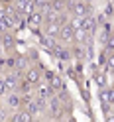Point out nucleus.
<instances>
[{"instance_id":"1","label":"nucleus","mask_w":114,"mask_h":122,"mask_svg":"<svg viewBox=\"0 0 114 122\" xmlns=\"http://www.w3.org/2000/svg\"><path fill=\"white\" fill-rule=\"evenodd\" d=\"M22 77H24V81H28L30 85H37L40 81H43V71L40 65H28L24 71H22Z\"/></svg>"},{"instance_id":"2","label":"nucleus","mask_w":114,"mask_h":122,"mask_svg":"<svg viewBox=\"0 0 114 122\" xmlns=\"http://www.w3.org/2000/svg\"><path fill=\"white\" fill-rule=\"evenodd\" d=\"M2 104L10 112L22 108V93H20V91H8V93L2 97Z\"/></svg>"},{"instance_id":"3","label":"nucleus","mask_w":114,"mask_h":122,"mask_svg":"<svg viewBox=\"0 0 114 122\" xmlns=\"http://www.w3.org/2000/svg\"><path fill=\"white\" fill-rule=\"evenodd\" d=\"M0 43H2V47H4V53H14L16 43H18L14 30H8V32H2V34H0Z\"/></svg>"},{"instance_id":"4","label":"nucleus","mask_w":114,"mask_h":122,"mask_svg":"<svg viewBox=\"0 0 114 122\" xmlns=\"http://www.w3.org/2000/svg\"><path fill=\"white\" fill-rule=\"evenodd\" d=\"M55 93H57V91L53 89L47 81H40V83H37V85L34 87V95H35V97H41V98H45V101H49V98H51L53 95H55Z\"/></svg>"},{"instance_id":"5","label":"nucleus","mask_w":114,"mask_h":122,"mask_svg":"<svg viewBox=\"0 0 114 122\" xmlns=\"http://www.w3.org/2000/svg\"><path fill=\"white\" fill-rule=\"evenodd\" d=\"M2 75H4V81H6V87H8V91H18L20 81H22V71L10 69L8 73H2Z\"/></svg>"},{"instance_id":"6","label":"nucleus","mask_w":114,"mask_h":122,"mask_svg":"<svg viewBox=\"0 0 114 122\" xmlns=\"http://www.w3.org/2000/svg\"><path fill=\"white\" fill-rule=\"evenodd\" d=\"M75 26L71 24V22H67V24L61 26V30H59V36H57V40L61 41V43H69V41H75Z\"/></svg>"},{"instance_id":"7","label":"nucleus","mask_w":114,"mask_h":122,"mask_svg":"<svg viewBox=\"0 0 114 122\" xmlns=\"http://www.w3.org/2000/svg\"><path fill=\"white\" fill-rule=\"evenodd\" d=\"M26 26L30 30H40L43 26V10H34L26 16Z\"/></svg>"},{"instance_id":"8","label":"nucleus","mask_w":114,"mask_h":122,"mask_svg":"<svg viewBox=\"0 0 114 122\" xmlns=\"http://www.w3.org/2000/svg\"><path fill=\"white\" fill-rule=\"evenodd\" d=\"M98 97H100V102H102L104 108L112 106V104H114V85H110V87H108V85L102 87L100 93H98Z\"/></svg>"},{"instance_id":"9","label":"nucleus","mask_w":114,"mask_h":122,"mask_svg":"<svg viewBox=\"0 0 114 122\" xmlns=\"http://www.w3.org/2000/svg\"><path fill=\"white\" fill-rule=\"evenodd\" d=\"M14 8H16L22 16H28V14H32L35 10V6L32 0H14Z\"/></svg>"},{"instance_id":"10","label":"nucleus","mask_w":114,"mask_h":122,"mask_svg":"<svg viewBox=\"0 0 114 122\" xmlns=\"http://www.w3.org/2000/svg\"><path fill=\"white\" fill-rule=\"evenodd\" d=\"M10 120H12V122H32L34 116H32L26 108H18V110L10 112Z\"/></svg>"},{"instance_id":"11","label":"nucleus","mask_w":114,"mask_h":122,"mask_svg":"<svg viewBox=\"0 0 114 122\" xmlns=\"http://www.w3.org/2000/svg\"><path fill=\"white\" fill-rule=\"evenodd\" d=\"M43 81H47L55 91H61V89H63V81H61V77L55 75V73H49V71L43 73Z\"/></svg>"},{"instance_id":"12","label":"nucleus","mask_w":114,"mask_h":122,"mask_svg":"<svg viewBox=\"0 0 114 122\" xmlns=\"http://www.w3.org/2000/svg\"><path fill=\"white\" fill-rule=\"evenodd\" d=\"M40 43H41V47L43 49H47L49 53H53V49L57 47V43H59V40L57 37H53V36H41V40H40Z\"/></svg>"},{"instance_id":"13","label":"nucleus","mask_w":114,"mask_h":122,"mask_svg":"<svg viewBox=\"0 0 114 122\" xmlns=\"http://www.w3.org/2000/svg\"><path fill=\"white\" fill-rule=\"evenodd\" d=\"M59 30H61V24H55V22H49V24H43L41 26V32L45 36H53V37L59 36Z\"/></svg>"},{"instance_id":"14","label":"nucleus","mask_w":114,"mask_h":122,"mask_svg":"<svg viewBox=\"0 0 114 122\" xmlns=\"http://www.w3.org/2000/svg\"><path fill=\"white\" fill-rule=\"evenodd\" d=\"M108 71H96L94 73V83H96V87L98 89H102L108 85V75H106Z\"/></svg>"},{"instance_id":"15","label":"nucleus","mask_w":114,"mask_h":122,"mask_svg":"<svg viewBox=\"0 0 114 122\" xmlns=\"http://www.w3.org/2000/svg\"><path fill=\"white\" fill-rule=\"evenodd\" d=\"M28 65H30L28 57H24V55H14V69H16V71H24Z\"/></svg>"},{"instance_id":"16","label":"nucleus","mask_w":114,"mask_h":122,"mask_svg":"<svg viewBox=\"0 0 114 122\" xmlns=\"http://www.w3.org/2000/svg\"><path fill=\"white\" fill-rule=\"evenodd\" d=\"M32 2L35 6V10H47L49 4H51V0H32Z\"/></svg>"},{"instance_id":"17","label":"nucleus","mask_w":114,"mask_h":122,"mask_svg":"<svg viewBox=\"0 0 114 122\" xmlns=\"http://www.w3.org/2000/svg\"><path fill=\"white\" fill-rule=\"evenodd\" d=\"M8 93V87H6V81H4V75H0V97H4Z\"/></svg>"},{"instance_id":"18","label":"nucleus","mask_w":114,"mask_h":122,"mask_svg":"<svg viewBox=\"0 0 114 122\" xmlns=\"http://www.w3.org/2000/svg\"><path fill=\"white\" fill-rule=\"evenodd\" d=\"M104 16H106V18H112V16H114V6H112L110 2H108V6H106V10H104Z\"/></svg>"},{"instance_id":"19","label":"nucleus","mask_w":114,"mask_h":122,"mask_svg":"<svg viewBox=\"0 0 114 122\" xmlns=\"http://www.w3.org/2000/svg\"><path fill=\"white\" fill-rule=\"evenodd\" d=\"M14 4V0H0V6H10Z\"/></svg>"},{"instance_id":"20","label":"nucleus","mask_w":114,"mask_h":122,"mask_svg":"<svg viewBox=\"0 0 114 122\" xmlns=\"http://www.w3.org/2000/svg\"><path fill=\"white\" fill-rule=\"evenodd\" d=\"M100 2H110V0H100Z\"/></svg>"},{"instance_id":"21","label":"nucleus","mask_w":114,"mask_h":122,"mask_svg":"<svg viewBox=\"0 0 114 122\" xmlns=\"http://www.w3.org/2000/svg\"><path fill=\"white\" fill-rule=\"evenodd\" d=\"M0 104H2V97H0Z\"/></svg>"},{"instance_id":"22","label":"nucleus","mask_w":114,"mask_h":122,"mask_svg":"<svg viewBox=\"0 0 114 122\" xmlns=\"http://www.w3.org/2000/svg\"><path fill=\"white\" fill-rule=\"evenodd\" d=\"M112 34H114V32H112Z\"/></svg>"}]
</instances>
